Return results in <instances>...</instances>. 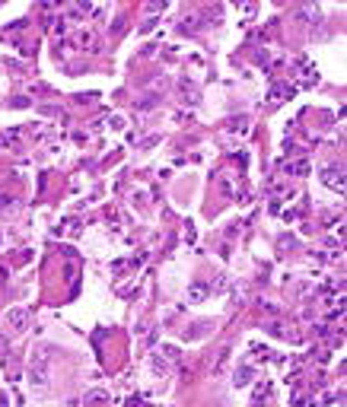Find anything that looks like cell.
<instances>
[{
    "instance_id": "cell-5",
    "label": "cell",
    "mask_w": 347,
    "mask_h": 407,
    "mask_svg": "<svg viewBox=\"0 0 347 407\" xmlns=\"http://www.w3.org/2000/svg\"><path fill=\"white\" fill-rule=\"evenodd\" d=\"M3 210H13V201H10V197H0V213Z\"/></svg>"
},
{
    "instance_id": "cell-3",
    "label": "cell",
    "mask_w": 347,
    "mask_h": 407,
    "mask_svg": "<svg viewBox=\"0 0 347 407\" xmlns=\"http://www.w3.org/2000/svg\"><path fill=\"white\" fill-rule=\"evenodd\" d=\"M207 293H211V286H204V283H194V286H191V290H188V296H191V299H194V302H197V299H204Z\"/></svg>"
},
{
    "instance_id": "cell-2",
    "label": "cell",
    "mask_w": 347,
    "mask_h": 407,
    "mask_svg": "<svg viewBox=\"0 0 347 407\" xmlns=\"http://www.w3.org/2000/svg\"><path fill=\"white\" fill-rule=\"evenodd\" d=\"M325 185L328 188H344V182H341V169H325Z\"/></svg>"
},
{
    "instance_id": "cell-1",
    "label": "cell",
    "mask_w": 347,
    "mask_h": 407,
    "mask_svg": "<svg viewBox=\"0 0 347 407\" xmlns=\"http://www.w3.org/2000/svg\"><path fill=\"white\" fill-rule=\"evenodd\" d=\"M48 375H51V363H48V356H45V353H35L32 363H29V379H32L39 388H45L48 385Z\"/></svg>"
},
{
    "instance_id": "cell-4",
    "label": "cell",
    "mask_w": 347,
    "mask_h": 407,
    "mask_svg": "<svg viewBox=\"0 0 347 407\" xmlns=\"http://www.w3.org/2000/svg\"><path fill=\"white\" fill-rule=\"evenodd\" d=\"M10 325H13V328H22V325H26V309H16V312L10 315Z\"/></svg>"
}]
</instances>
